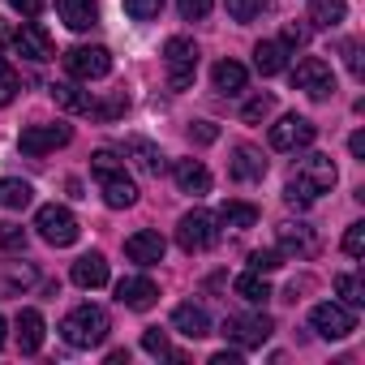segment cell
Segmentation results:
<instances>
[{"mask_svg": "<svg viewBox=\"0 0 365 365\" xmlns=\"http://www.w3.org/2000/svg\"><path fill=\"white\" fill-rule=\"evenodd\" d=\"M220 241V220L211 211H190V215H180L176 224V245L185 250V254H202Z\"/></svg>", "mask_w": 365, "mask_h": 365, "instance_id": "6", "label": "cell"}, {"mask_svg": "<svg viewBox=\"0 0 365 365\" xmlns=\"http://www.w3.org/2000/svg\"><path fill=\"white\" fill-rule=\"evenodd\" d=\"M108 331H112V318H108V309H99V305H73L69 314H65V322H61V335H65V344L69 348H99L103 339H108Z\"/></svg>", "mask_w": 365, "mask_h": 365, "instance_id": "3", "label": "cell"}, {"mask_svg": "<svg viewBox=\"0 0 365 365\" xmlns=\"http://www.w3.org/2000/svg\"><path fill=\"white\" fill-rule=\"evenodd\" d=\"M211 365H241V348H232V352H228V348H224V352H215V356H211Z\"/></svg>", "mask_w": 365, "mask_h": 365, "instance_id": "44", "label": "cell"}, {"mask_svg": "<svg viewBox=\"0 0 365 365\" xmlns=\"http://www.w3.org/2000/svg\"><path fill=\"white\" fill-rule=\"evenodd\" d=\"M211 5H215V0H176V9H180L185 22H202L211 14Z\"/></svg>", "mask_w": 365, "mask_h": 365, "instance_id": "39", "label": "cell"}, {"mask_svg": "<svg viewBox=\"0 0 365 365\" xmlns=\"http://www.w3.org/2000/svg\"><path fill=\"white\" fill-rule=\"evenodd\" d=\"M163 65H168V86L172 91H190L198 78V43L190 35H172L163 43Z\"/></svg>", "mask_w": 365, "mask_h": 365, "instance_id": "4", "label": "cell"}, {"mask_svg": "<svg viewBox=\"0 0 365 365\" xmlns=\"http://www.w3.org/2000/svg\"><path fill=\"white\" fill-rule=\"evenodd\" d=\"M116 301L125 305V309H150L155 301H159V284L150 279V275H129V279H120L116 284Z\"/></svg>", "mask_w": 365, "mask_h": 365, "instance_id": "15", "label": "cell"}, {"mask_svg": "<svg viewBox=\"0 0 365 365\" xmlns=\"http://www.w3.org/2000/svg\"><path fill=\"white\" fill-rule=\"evenodd\" d=\"M314 138H318V125L297 112H288L271 125V150H305V146H314Z\"/></svg>", "mask_w": 365, "mask_h": 365, "instance_id": "10", "label": "cell"}, {"mask_svg": "<svg viewBox=\"0 0 365 365\" xmlns=\"http://www.w3.org/2000/svg\"><path fill=\"white\" fill-rule=\"evenodd\" d=\"M35 228H39V237H43L48 245H56V250L73 245V241H78V232H82L78 215H73L69 207H61V202H48V207H39V215H35Z\"/></svg>", "mask_w": 365, "mask_h": 365, "instance_id": "5", "label": "cell"}, {"mask_svg": "<svg viewBox=\"0 0 365 365\" xmlns=\"http://www.w3.org/2000/svg\"><path fill=\"white\" fill-rule=\"evenodd\" d=\"M125 155H133V159H138V168H142V172H150V176H159V172H163V155H159V146H150L146 138H129V142H125Z\"/></svg>", "mask_w": 365, "mask_h": 365, "instance_id": "29", "label": "cell"}, {"mask_svg": "<svg viewBox=\"0 0 365 365\" xmlns=\"http://www.w3.org/2000/svg\"><path fill=\"white\" fill-rule=\"evenodd\" d=\"M9 43H14V52H18L22 61H35V65H43V61H52V56H56V48H52V35H48L39 22H26V26H22V31L9 39Z\"/></svg>", "mask_w": 365, "mask_h": 365, "instance_id": "13", "label": "cell"}, {"mask_svg": "<svg viewBox=\"0 0 365 365\" xmlns=\"http://www.w3.org/2000/svg\"><path fill=\"white\" fill-rule=\"evenodd\" d=\"M335 292L344 297V305H348V309H361V305H365V284H361L352 271L335 275Z\"/></svg>", "mask_w": 365, "mask_h": 365, "instance_id": "31", "label": "cell"}, {"mask_svg": "<svg viewBox=\"0 0 365 365\" xmlns=\"http://www.w3.org/2000/svg\"><path fill=\"white\" fill-rule=\"evenodd\" d=\"M224 5H228V18L232 22H254L267 9V0H224Z\"/></svg>", "mask_w": 365, "mask_h": 365, "instance_id": "35", "label": "cell"}, {"mask_svg": "<svg viewBox=\"0 0 365 365\" xmlns=\"http://www.w3.org/2000/svg\"><path fill=\"white\" fill-rule=\"evenodd\" d=\"M254 69H258L262 78L284 73V69H288V48H284L279 39H262V43L254 48Z\"/></svg>", "mask_w": 365, "mask_h": 365, "instance_id": "23", "label": "cell"}, {"mask_svg": "<svg viewBox=\"0 0 365 365\" xmlns=\"http://www.w3.org/2000/svg\"><path fill=\"white\" fill-rule=\"evenodd\" d=\"M279 267H284V254L279 250H254L250 254V271H258V275H271Z\"/></svg>", "mask_w": 365, "mask_h": 365, "instance_id": "36", "label": "cell"}, {"mask_svg": "<svg viewBox=\"0 0 365 365\" xmlns=\"http://www.w3.org/2000/svg\"><path fill=\"white\" fill-rule=\"evenodd\" d=\"M52 99H56V108H65V112H73V116H91V108H95V99H91L86 91H78L73 82H56V86H52Z\"/></svg>", "mask_w": 365, "mask_h": 365, "instance_id": "25", "label": "cell"}, {"mask_svg": "<svg viewBox=\"0 0 365 365\" xmlns=\"http://www.w3.org/2000/svg\"><path fill=\"white\" fill-rule=\"evenodd\" d=\"M172 327L185 335V339H207V335H211V314H207L202 305L185 301V305L172 309Z\"/></svg>", "mask_w": 365, "mask_h": 365, "instance_id": "19", "label": "cell"}, {"mask_svg": "<svg viewBox=\"0 0 365 365\" xmlns=\"http://www.w3.org/2000/svg\"><path fill=\"white\" fill-rule=\"evenodd\" d=\"M292 86L305 91L309 99H331V95H335V69H331L322 56H305V61H297V69H292Z\"/></svg>", "mask_w": 365, "mask_h": 365, "instance_id": "8", "label": "cell"}, {"mask_svg": "<svg viewBox=\"0 0 365 365\" xmlns=\"http://www.w3.org/2000/svg\"><path fill=\"white\" fill-rule=\"evenodd\" d=\"M271 318L267 314H232V318H224V339L232 344V348H241V352H250V348H262L267 339H271Z\"/></svg>", "mask_w": 365, "mask_h": 365, "instance_id": "7", "label": "cell"}, {"mask_svg": "<svg viewBox=\"0 0 365 365\" xmlns=\"http://www.w3.org/2000/svg\"><path fill=\"white\" fill-rule=\"evenodd\" d=\"M69 138H73V129L65 120H56V125H26L18 146H22V155H52V150L69 146Z\"/></svg>", "mask_w": 365, "mask_h": 365, "instance_id": "12", "label": "cell"}, {"mask_svg": "<svg viewBox=\"0 0 365 365\" xmlns=\"http://www.w3.org/2000/svg\"><path fill=\"white\" fill-rule=\"evenodd\" d=\"M129 361V352L125 348H116V352H108V365H125Z\"/></svg>", "mask_w": 365, "mask_h": 365, "instance_id": "47", "label": "cell"}, {"mask_svg": "<svg viewBox=\"0 0 365 365\" xmlns=\"http://www.w3.org/2000/svg\"><path fill=\"white\" fill-rule=\"evenodd\" d=\"M215 220H220L224 228H237V232H241V228H254V224H258V207H254V202H224Z\"/></svg>", "mask_w": 365, "mask_h": 365, "instance_id": "30", "label": "cell"}, {"mask_svg": "<svg viewBox=\"0 0 365 365\" xmlns=\"http://www.w3.org/2000/svg\"><path fill=\"white\" fill-rule=\"evenodd\" d=\"M0 250H5V254H22L26 250V228L5 220V224H0Z\"/></svg>", "mask_w": 365, "mask_h": 365, "instance_id": "33", "label": "cell"}, {"mask_svg": "<svg viewBox=\"0 0 365 365\" xmlns=\"http://www.w3.org/2000/svg\"><path fill=\"white\" fill-rule=\"evenodd\" d=\"M331 185H335V163H331V155H318L314 150V155L297 159V172L288 176V185H284V202L288 207H309Z\"/></svg>", "mask_w": 365, "mask_h": 365, "instance_id": "1", "label": "cell"}, {"mask_svg": "<svg viewBox=\"0 0 365 365\" xmlns=\"http://www.w3.org/2000/svg\"><path fill=\"white\" fill-rule=\"evenodd\" d=\"M18 91H22V78H18V69L0 56V108H9L14 99H18Z\"/></svg>", "mask_w": 365, "mask_h": 365, "instance_id": "32", "label": "cell"}, {"mask_svg": "<svg viewBox=\"0 0 365 365\" xmlns=\"http://www.w3.org/2000/svg\"><path fill=\"white\" fill-rule=\"evenodd\" d=\"M305 35H309V31H305V26H297V22H292V26H284V35H279V43H284V48H288V52H297V48H301V43H305Z\"/></svg>", "mask_w": 365, "mask_h": 365, "instance_id": "41", "label": "cell"}, {"mask_svg": "<svg viewBox=\"0 0 365 365\" xmlns=\"http://www.w3.org/2000/svg\"><path fill=\"white\" fill-rule=\"evenodd\" d=\"M125 14L133 22H150V18L163 14V0H125Z\"/></svg>", "mask_w": 365, "mask_h": 365, "instance_id": "37", "label": "cell"}, {"mask_svg": "<svg viewBox=\"0 0 365 365\" xmlns=\"http://www.w3.org/2000/svg\"><path fill=\"white\" fill-rule=\"evenodd\" d=\"M35 202V185L22 176H0V207L5 211H26Z\"/></svg>", "mask_w": 365, "mask_h": 365, "instance_id": "24", "label": "cell"}, {"mask_svg": "<svg viewBox=\"0 0 365 365\" xmlns=\"http://www.w3.org/2000/svg\"><path fill=\"white\" fill-rule=\"evenodd\" d=\"M211 78H215V91H224V95H241L245 82H250V69L237 65V61H220Z\"/></svg>", "mask_w": 365, "mask_h": 365, "instance_id": "26", "label": "cell"}, {"mask_svg": "<svg viewBox=\"0 0 365 365\" xmlns=\"http://www.w3.org/2000/svg\"><path fill=\"white\" fill-rule=\"evenodd\" d=\"M194 138H198V142H215V125H207V120H202V125L194 129Z\"/></svg>", "mask_w": 365, "mask_h": 365, "instance_id": "46", "label": "cell"}, {"mask_svg": "<svg viewBox=\"0 0 365 365\" xmlns=\"http://www.w3.org/2000/svg\"><path fill=\"white\" fill-rule=\"evenodd\" d=\"M65 69L73 82H99L112 73V52L108 48H73V52H65Z\"/></svg>", "mask_w": 365, "mask_h": 365, "instance_id": "11", "label": "cell"}, {"mask_svg": "<svg viewBox=\"0 0 365 365\" xmlns=\"http://www.w3.org/2000/svg\"><path fill=\"white\" fill-rule=\"evenodd\" d=\"M271 108H275V99H271V95H254V99L241 108V120H245V125H262V120L271 116Z\"/></svg>", "mask_w": 365, "mask_h": 365, "instance_id": "34", "label": "cell"}, {"mask_svg": "<svg viewBox=\"0 0 365 365\" xmlns=\"http://www.w3.org/2000/svg\"><path fill=\"white\" fill-rule=\"evenodd\" d=\"M279 254L284 258H314L318 254V237L309 224H279Z\"/></svg>", "mask_w": 365, "mask_h": 365, "instance_id": "18", "label": "cell"}, {"mask_svg": "<svg viewBox=\"0 0 365 365\" xmlns=\"http://www.w3.org/2000/svg\"><path fill=\"white\" fill-rule=\"evenodd\" d=\"M5 331H9V322H5V318H0V348H5Z\"/></svg>", "mask_w": 365, "mask_h": 365, "instance_id": "48", "label": "cell"}, {"mask_svg": "<svg viewBox=\"0 0 365 365\" xmlns=\"http://www.w3.org/2000/svg\"><path fill=\"white\" fill-rule=\"evenodd\" d=\"M69 279H73L78 288H86V292L103 288V284H108V258H103V254H82V258L73 262Z\"/></svg>", "mask_w": 365, "mask_h": 365, "instance_id": "20", "label": "cell"}, {"mask_svg": "<svg viewBox=\"0 0 365 365\" xmlns=\"http://www.w3.org/2000/svg\"><path fill=\"white\" fill-rule=\"evenodd\" d=\"M348 18V5L344 0H309V22L318 26V31H331V26H339Z\"/></svg>", "mask_w": 365, "mask_h": 365, "instance_id": "28", "label": "cell"}, {"mask_svg": "<svg viewBox=\"0 0 365 365\" xmlns=\"http://www.w3.org/2000/svg\"><path fill=\"white\" fill-rule=\"evenodd\" d=\"M237 297L245 301V305H267L271 301V284H267V275H258V271H245V275H237Z\"/></svg>", "mask_w": 365, "mask_h": 365, "instance_id": "27", "label": "cell"}, {"mask_svg": "<svg viewBox=\"0 0 365 365\" xmlns=\"http://www.w3.org/2000/svg\"><path fill=\"white\" fill-rule=\"evenodd\" d=\"M43 335H48L43 314H39V309H22V314H18V348H22L26 356H35V352L43 348Z\"/></svg>", "mask_w": 365, "mask_h": 365, "instance_id": "22", "label": "cell"}, {"mask_svg": "<svg viewBox=\"0 0 365 365\" xmlns=\"http://www.w3.org/2000/svg\"><path fill=\"white\" fill-rule=\"evenodd\" d=\"M142 352H150V356H168V331L146 327V331H142Z\"/></svg>", "mask_w": 365, "mask_h": 365, "instance_id": "38", "label": "cell"}, {"mask_svg": "<svg viewBox=\"0 0 365 365\" xmlns=\"http://www.w3.org/2000/svg\"><path fill=\"white\" fill-rule=\"evenodd\" d=\"M344 254H348V258H361V254H365V224H348V232H344Z\"/></svg>", "mask_w": 365, "mask_h": 365, "instance_id": "40", "label": "cell"}, {"mask_svg": "<svg viewBox=\"0 0 365 365\" xmlns=\"http://www.w3.org/2000/svg\"><path fill=\"white\" fill-rule=\"evenodd\" d=\"M348 150H352L356 159H365V133H361V129H356V133L348 138Z\"/></svg>", "mask_w": 365, "mask_h": 365, "instance_id": "45", "label": "cell"}, {"mask_svg": "<svg viewBox=\"0 0 365 365\" xmlns=\"http://www.w3.org/2000/svg\"><path fill=\"white\" fill-rule=\"evenodd\" d=\"M172 180H176V190L190 194V198H207L211 194V172H207L202 159H176L172 163Z\"/></svg>", "mask_w": 365, "mask_h": 365, "instance_id": "14", "label": "cell"}, {"mask_svg": "<svg viewBox=\"0 0 365 365\" xmlns=\"http://www.w3.org/2000/svg\"><path fill=\"white\" fill-rule=\"evenodd\" d=\"M56 14L69 31H91L99 22V0H56Z\"/></svg>", "mask_w": 365, "mask_h": 365, "instance_id": "21", "label": "cell"}, {"mask_svg": "<svg viewBox=\"0 0 365 365\" xmlns=\"http://www.w3.org/2000/svg\"><path fill=\"white\" fill-rule=\"evenodd\" d=\"M344 61H348V73L361 82L365 78V69H361V43H344Z\"/></svg>", "mask_w": 365, "mask_h": 365, "instance_id": "42", "label": "cell"}, {"mask_svg": "<svg viewBox=\"0 0 365 365\" xmlns=\"http://www.w3.org/2000/svg\"><path fill=\"white\" fill-rule=\"evenodd\" d=\"M309 327L322 335V339H348L356 331V309L339 305V301H322L309 309Z\"/></svg>", "mask_w": 365, "mask_h": 365, "instance_id": "9", "label": "cell"}, {"mask_svg": "<svg viewBox=\"0 0 365 365\" xmlns=\"http://www.w3.org/2000/svg\"><path fill=\"white\" fill-rule=\"evenodd\" d=\"M163 250H168V241H163L155 228H142V232H133V237L125 241V258L138 262V267H155V262H163Z\"/></svg>", "mask_w": 365, "mask_h": 365, "instance_id": "16", "label": "cell"}, {"mask_svg": "<svg viewBox=\"0 0 365 365\" xmlns=\"http://www.w3.org/2000/svg\"><path fill=\"white\" fill-rule=\"evenodd\" d=\"M91 172H95L99 190H103V202L112 211H129L138 202V185H133V176L125 172V159H116V150H95L91 155Z\"/></svg>", "mask_w": 365, "mask_h": 365, "instance_id": "2", "label": "cell"}, {"mask_svg": "<svg viewBox=\"0 0 365 365\" xmlns=\"http://www.w3.org/2000/svg\"><path fill=\"white\" fill-rule=\"evenodd\" d=\"M9 5L22 14V18H39L43 14V5H48V0H9Z\"/></svg>", "mask_w": 365, "mask_h": 365, "instance_id": "43", "label": "cell"}, {"mask_svg": "<svg viewBox=\"0 0 365 365\" xmlns=\"http://www.w3.org/2000/svg\"><path fill=\"white\" fill-rule=\"evenodd\" d=\"M228 172H232V180H241V185H258V180L267 176V159H262V150H254V146H232V159H228Z\"/></svg>", "mask_w": 365, "mask_h": 365, "instance_id": "17", "label": "cell"}]
</instances>
